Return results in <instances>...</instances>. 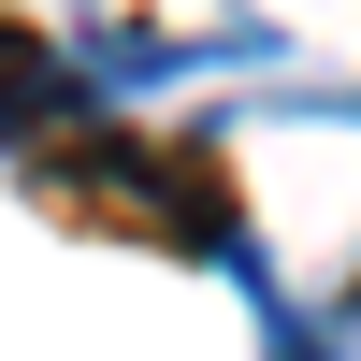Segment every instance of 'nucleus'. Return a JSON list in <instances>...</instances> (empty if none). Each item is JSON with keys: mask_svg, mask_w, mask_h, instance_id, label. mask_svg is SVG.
Returning <instances> with one entry per match:
<instances>
[{"mask_svg": "<svg viewBox=\"0 0 361 361\" xmlns=\"http://www.w3.org/2000/svg\"><path fill=\"white\" fill-rule=\"evenodd\" d=\"M29 202H44L58 231H130V246H173V260H202L231 231L217 159H202V145H145V130H116V116L29 145Z\"/></svg>", "mask_w": 361, "mask_h": 361, "instance_id": "obj_1", "label": "nucleus"}, {"mask_svg": "<svg viewBox=\"0 0 361 361\" xmlns=\"http://www.w3.org/2000/svg\"><path fill=\"white\" fill-rule=\"evenodd\" d=\"M44 73V44H29V15H0V87H29Z\"/></svg>", "mask_w": 361, "mask_h": 361, "instance_id": "obj_2", "label": "nucleus"}]
</instances>
